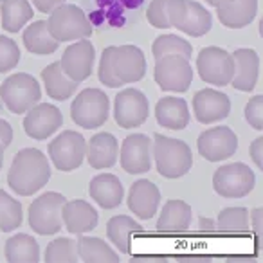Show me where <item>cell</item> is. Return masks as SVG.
Instances as JSON below:
<instances>
[{
  "instance_id": "74e56055",
  "label": "cell",
  "mask_w": 263,
  "mask_h": 263,
  "mask_svg": "<svg viewBox=\"0 0 263 263\" xmlns=\"http://www.w3.org/2000/svg\"><path fill=\"white\" fill-rule=\"evenodd\" d=\"M20 62V49L15 40L0 36V72H9Z\"/></svg>"
},
{
  "instance_id": "83f0119b",
  "label": "cell",
  "mask_w": 263,
  "mask_h": 263,
  "mask_svg": "<svg viewBox=\"0 0 263 263\" xmlns=\"http://www.w3.org/2000/svg\"><path fill=\"white\" fill-rule=\"evenodd\" d=\"M42 81H44V87L47 90L49 98L54 99V101H65V99H69L76 92L78 85H80L63 72L60 62L51 63V65H47L42 70Z\"/></svg>"
},
{
  "instance_id": "ac0fdd59",
  "label": "cell",
  "mask_w": 263,
  "mask_h": 263,
  "mask_svg": "<svg viewBox=\"0 0 263 263\" xmlns=\"http://www.w3.org/2000/svg\"><path fill=\"white\" fill-rule=\"evenodd\" d=\"M114 67L123 85L137 83L146 74V58L137 45H119L114 54Z\"/></svg>"
},
{
  "instance_id": "f6af8a7d",
  "label": "cell",
  "mask_w": 263,
  "mask_h": 263,
  "mask_svg": "<svg viewBox=\"0 0 263 263\" xmlns=\"http://www.w3.org/2000/svg\"><path fill=\"white\" fill-rule=\"evenodd\" d=\"M216 229V222L211 218H208V216H200L198 218V231H202V233H211V231Z\"/></svg>"
},
{
  "instance_id": "9c48e42d",
  "label": "cell",
  "mask_w": 263,
  "mask_h": 263,
  "mask_svg": "<svg viewBox=\"0 0 263 263\" xmlns=\"http://www.w3.org/2000/svg\"><path fill=\"white\" fill-rule=\"evenodd\" d=\"M87 141L80 132L65 130L49 144V159L60 172H72L83 164Z\"/></svg>"
},
{
  "instance_id": "d590c367",
  "label": "cell",
  "mask_w": 263,
  "mask_h": 263,
  "mask_svg": "<svg viewBox=\"0 0 263 263\" xmlns=\"http://www.w3.org/2000/svg\"><path fill=\"white\" fill-rule=\"evenodd\" d=\"M220 233H249V211L245 208L222 209L216 220Z\"/></svg>"
},
{
  "instance_id": "4dcf8cb0",
  "label": "cell",
  "mask_w": 263,
  "mask_h": 263,
  "mask_svg": "<svg viewBox=\"0 0 263 263\" xmlns=\"http://www.w3.org/2000/svg\"><path fill=\"white\" fill-rule=\"evenodd\" d=\"M78 256L85 263H117L119 254L101 238L83 236L78 238Z\"/></svg>"
},
{
  "instance_id": "d6986e66",
  "label": "cell",
  "mask_w": 263,
  "mask_h": 263,
  "mask_svg": "<svg viewBox=\"0 0 263 263\" xmlns=\"http://www.w3.org/2000/svg\"><path fill=\"white\" fill-rule=\"evenodd\" d=\"M128 209H130L137 218L152 220L155 216L161 204V191L152 180L141 179L132 184L128 191Z\"/></svg>"
},
{
  "instance_id": "4316f807",
  "label": "cell",
  "mask_w": 263,
  "mask_h": 263,
  "mask_svg": "<svg viewBox=\"0 0 263 263\" xmlns=\"http://www.w3.org/2000/svg\"><path fill=\"white\" fill-rule=\"evenodd\" d=\"M143 226L126 215H117L106 222V236L124 254H130L132 238L143 233Z\"/></svg>"
},
{
  "instance_id": "ffe728a7",
  "label": "cell",
  "mask_w": 263,
  "mask_h": 263,
  "mask_svg": "<svg viewBox=\"0 0 263 263\" xmlns=\"http://www.w3.org/2000/svg\"><path fill=\"white\" fill-rule=\"evenodd\" d=\"M62 220L70 234H85L98 227L99 215L94 205L85 200H65L62 208Z\"/></svg>"
},
{
  "instance_id": "1f68e13d",
  "label": "cell",
  "mask_w": 263,
  "mask_h": 263,
  "mask_svg": "<svg viewBox=\"0 0 263 263\" xmlns=\"http://www.w3.org/2000/svg\"><path fill=\"white\" fill-rule=\"evenodd\" d=\"M0 15L4 31L18 33L33 18V8L29 0H0Z\"/></svg>"
},
{
  "instance_id": "7402d4cb",
  "label": "cell",
  "mask_w": 263,
  "mask_h": 263,
  "mask_svg": "<svg viewBox=\"0 0 263 263\" xmlns=\"http://www.w3.org/2000/svg\"><path fill=\"white\" fill-rule=\"evenodd\" d=\"M117 154H119V143L116 136L108 132H99L88 141L85 157L94 170H106L116 164Z\"/></svg>"
},
{
  "instance_id": "681fc988",
  "label": "cell",
  "mask_w": 263,
  "mask_h": 263,
  "mask_svg": "<svg viewBox=\"0 0 263 263\" xmlns=\"http://www.w3.org/2000/svg\"><path fill=\"white\" fill-rule=\"evenodd\" d=\"M2 164H4V148L0 144V170H2Z\"/></svg>"
},
{
  "instance_id": "7c38bea8",
  "label": "cell",
  "mask_w": 263,
  "mask_h": 263,
  "mask_svg": "<svg viewBox=\"0 0 263 263\" xmlns=\"http://www.w3.org/2000/svg\"><path fill=\"white\" fill-rule=\"evenodd\" d=\"M148 98L137 88H124L114 99V119L121 128H137L148 119Z\"/></svg>"
},
{
  "instance_id": "ee69618b",
  "label": "cell",
  "mask_w": 263,
  "mask_h": 263,
  "mask_svg": "<svg viewBox=\"0 0 263 263\" xmlns=\"http://www.w3.org/2000/svg\"><path fill=\"white\" fill-rule=\"evenodd\" d=\"M33 4L40 13H51L54 8L65 4V0H33Z\"/></svg>"
},
{
  "instance_id": "5b68a950",
  "label": "cell",
  "mask_w": 263,
  "mask_h": 263,
  "mask_svg": "<svg viewBox=\"0 0 263 263\" xmlns=\"http://www.w3.org/2000/svg\"><path fill=\"white\" fill-rule=\"evenodd\" d=\"M0 99L13 114H26L31 106L42 101V88L34 76L16 72L6 78L0 85Z\"/></svg>"
},
{
  "instance_id": "7a4b0ae2",
  "label": "cell",
  "mask_w": 263,
  "mask_h": 263,
  "mask_svg": "<svg viewBox=\"0 0 263 263\" xmlns=\"http://www.w3.org/2000/svg\"><path fill=\"white\" fill-rule=\"evenodd\" d=\"M152 152H154L157 172L164 179H180L193 166L191 148L180 139H172L157 134L152 143Z\"/></svg>"
},
{
  "instance_id": "5bb4252c",
  "label": "cell",
  "mask_w": 263,
  "mask_h": 263,
  "mask_svg": "<svg viewBox=\"0 0 263 263\" xmlns=\"http://www.w3.org/2000/svg\"><path fill=\"white\" fill-rule=\"evenodd\" d=\"M24 132L31 139L44 141L51 137L56 130L63 124L62 110L51 103H36L27 110L24 117Z\"/></svg>"
},
{
  "instance_id": "e575fe53",
  "label": "cell",
  "mask_w": 263,
  "mask_h": 263,
  "mask_svg": "<svg viewBox=\"0 0 263 263\" xmlns=\"http://www.w3.org/2000/svg\"><path fill=\"white\" fill-rule=\"evenodd\" d=\"M44 261L47 263H76L80 261L78 256V243L70 238H56L47 245L44 254Z\"/></svg>"
},
{
  "instance_id": "836d02e7",
  "label": "cell",
  "mask_w": 263,
  "mask_h": 263,
  "mask_svg": "<svg viewBox=\"0 0 263 263\" xmlns=\"http://www.w3.org/2000/svg\"><path fill=\"white\" fill-rule=\"evenodd\" d=\"M152 52H154L155 60L162 58L166 54H180L190 60L191 54H193V47H191L190 42L177 36V34H161L152 44Z\"/></svg>"
},
{
  "instance_id": "e0dca14e",
  "label": "cell",
  "mask_w": 263,
  "mask_h": 263,
  "mask_svg": "<svg viewBox=\"0 0 263 263\" xmlns=\"http://www.w3.org/2000/svg\"><path fill=\"white\" fill-rule=\"evenodd\" d=\"M193 110L198 123L211 124L222 121L231 112V99L227 94L213 88H202L193 96Z\"/></svg>"
},
{
  "instance_id": "cb8c5ba5",
  "label": "cell",
  "mask_w": 263,
  "mask_h": 263,
  "mask_svg": "<svg viewBox=\"0 0 263 263\" xmlns=\"http://www.w3.org/2000/svg\"><path fill=\"white\" fill-rule=\"evenodd\" d=\"M155 119L162 128L168 130H184L190 124V108L180 98H162L155 105Z\"/></svg>"
},
{
  "instance_id": "f546056e",
  "label": "cell",
  "mask_w": 263,
  "mask_h": 263,
  "mask_svg": "<svg viewBox=\"0 0 263 263\" xmlns=\"http://www.w3.org/2000/svg\"><path fill=\"white\" fill-rule=\"evenodd\" d=\"M6 259L9 263H38L40 261V247L38 241L29 234L18 233L6 241Z\"/></svg>"
},
{
  "instance_id": "44dd1931",
  "label": "cell",
  "mask_w": 263,
  "mask_h": 263,
  "mask_svg": "<svg viewBox=\"0 0 263 263\" xmlns=\"http://www.w3.org/2000/svg\"><path fill=\"white\" fill-rule=\"evenodd\" d=\"M231 56L234 62L233 87L241 92L254 90L259 78V56L254 49H236Z\"/></svg>"
},
{
  "instance_id": "7dc6e473",
  "label": "cell",
  "mask_w": 263,
  "mask_h": 263,
  "mask_svg": "<svg viewBox=\"0 0 263 263\" xmlns=\"http://www.w3.org/2000/svg\"><path fill=\"white\" fill-rule=\"evenodd\" d=\"M130 263H166V259L162 258H132Z\"/></svg>"
},
{
  "instance_id": "277c9868",
  "label": "cell",
  "mask_w": 263,
  "mask_h": 263,
  "mask_svg": "<svg viewBox=\"0 0 263 263\" xmlns=\"http://www.w3.org/2000/svg\"><path fill=\"white\" fill-rule=\"evenodd\" d=\"M47 27L56 42H76L88 38L94 31L85 11L74 4H62L52 9Z\"/></svg>"
},
{
  "instance_id": "ab89813d",
  "label": "cell",
  "mask_w": 263,
  "mask_h": 263,
  "mask_svg": "<svg viewBox=\"0 0 263 263\" xmlns=\"http://www.w3.org/2000/svg\"><path fill=\"white\" fill-rule=\"evenodd\" d=\"M245 119L254 130H263V96H254L245 106Z\"/></svg>"
},
{
  "instance_id": "484cf974",
  "label": "cell",
  "mask_w": 263,
  "mask_h": 263,
  "mask_svg": "<svg viewBox=\"0 0 263 263\" xmlns=\"http://www.w3.org/2000/svg\"><path fill=\"white\" fill-rule=\"evenodd\" d=\"M191 226V208L184 200H170L164 204L157 220V231L164 234H180Z\"/></svg>"
},
{
  "instance_id": "d4e9b609",
  "label": "cell",
  "mask_w": 263,
  "mask_h": 263,
  "mask_svg": "<svg viewBox=\"0 0 263 263\" xmlns=\"http://www.w3.org/2000/svg\"><path fill=\"white\" fill-rule=\"evenodd\" d=\"M216 15L227 29H241L258 15V0H229L227 4L216 8Z\"/></svg>"
},
{
  "instance_id": "4fadbf2b",
  "label": "cell",
  "mask_w": 263,
  "mask_h": 263,
  "mask_svg": "<svg viewBox=\"0 0 263 263\" xmlns=\"http://www.w3.org/2000/svg\"><path fill=\"white\" fill-rule=\"evenodd\" d=\"M198 154L209 162L226 161L238 150V137L229 126H215L204 130L197 141Z\"/></svg>"
},
{
  "instance_id": "3957f363",
  "label": "cell",
  "mask_w": 263,
  "mask_h": 263,
  "mask_svg": "<svg viewBox=\"0 0 263 263\" xmlns=\"http://www.w3.org/2000/svg\"><path fill=\"white\" fill-rule=\"evenodd\" d=\"M170 26L193 38L208 34L213 27V16L208 9L193 0H166Z\"/></svg>"
},
{
  "instance_id": "60d3db41",
  "label": "cell",
  "mask_w": 263,
  "mask_h": 263,
  "mask_svg": "<svg viewBox=\"0 0 263 263\" xmlns=\"http://www.w3.org/2000/svg\"><path fill=\"white\" fill-rule=\"evenodd\" d=\"M249 154H251V159L258 170H263V137H258L251 143V148H249Z\"/></svg>"
},
{
  "instance_id": "2e32d148",
  "label": "cell",
  "mask_w": 263,
  "mask_h": 263,
  "mask_svg": "<svg viewBox=\"0 0 263 263\" xmlns=\"http://www.w3.org/2000/svg\"><path fill=\"white\" fill-rule=\"evenodd\" d=\"M94 58V45L87 38H81V40H76V44L69 45L65 49L62 60H60V65H62L63 72L70 80H74L76 83H81V81L88 80V76L92 74Z\"/></svg>"
},
{
  "instance_id": "bcb514c9",
  "label": "cell",
  "mask_w": 263,
  "mask_h": 263,
  "mask_svg": "<svg viewBox=\"0 0 263 263\" xmlns=\"http://www.w3.org/2000/svg\"><path fill=\"white\" fill-rule=\"evenodd\" d=\"M179 263H211L208 258H200V256H186V258H180Z\"/></svg>"
},
{
  "instance_id": "8992f818",
  "label": "cell",
  "mask_w": 263,
  "mask_h": 263,
  "mask_svg": "<svg viewBox=\"0 0 263 263\" xmlns=\"http://www.w3.org/2000/svg\"><path fill=\"white\" fill-rule=\"evenodd\" d=\"M110 114V99L99 88H85L70 105V117L83 130H94L106 123Z\"/></svg>"
},
{
  "instance_id": "ba28073f",
  "label": "cell",
  "mask_w": 263,
  "mask_h": 263,
  "mask_svg": "<svg viewBox=\"0 0 263 263\" xmlns=\"http://www.w3.org/2000/svg\"><path fill=\"white\" fill-rule=\"evenodd\" d=\"M256 186V175L243 162L220 166L213 177V187L223 198L247 197Z\"/></svg>"
},
{
  "instance_id": "6da1fadb",
  "label": "cell",
  "mask_w": 263,
  "mask_h": 263,
  "mask_svg": "<svg viewBox=\"0 0 263 263\" xmlns=\"http://www.w3.org/2000/svg\"><path fill=\"white\" fill-rule=\"evenodd\" d=\"M51 179L49 161L36 148H24L15 155L8 173V184L20 197H31Z\"/></svg>"
},
{
  "instance_id": "c3c4849f",
  "label": "cell",
  "mask_w": 263,
  "mask_h": 263,
  "mask_svg": "<svg viewBox=\"0 0 263 263\" xmlns=\"http://www.w3.org/2000/svg\"><path fill=\"white\" fill-rule=\"evenodd\" d=\"M209 6H213V8H220V6H223V4H227L229 0H205Z\"/></svg>"
},
{
  "instance_id": "9a60e30c",
  "label": "cell",
  "mask_w": 263,
  "mask_h": 263,
  "mask_svg": "<svg viewBox=\"0 0 263 263\" xmlns=\"http://www.w3.org/2000/svg\"><path fill=\"white\" fill-rule=\"evenodd\" d=\"M121 168L130 175H141L152 170V139L144 134H132L121 144Z\"/></svg>"
},
{
  "instance_id": "7bdbcfd3",
  "label": "cell",
  "mask_w": 263,
  "mask_h": 263,
  "mask_svg": "<svg viewBox=\"0 0 263 263\" xmlns=\"http://www.w3.org/2000/svg\"><path fill=\"white\" fill-rule=\"evenodd\" d=\"M13 141V128L11 124L8 123V121L0 119V144H2V148H8L9 144H11Z\"/></svg>"
},
{
  "instance_id": "f35d334b",
  "label": "cell",
  "mask_w": 263,
  "mask_h": 263,
  "mask_svg": "<svg viewBox=\"0 0 263 263\" xmlns=\"http://www.w3.org/2000/svg\"><path fill=\"white\" fill-rule=\"evenodd\" d=\"M146 18L155 29H170L172 26L166 13V0H152V4L148 6Z\"/></svg>"
},
{
  "instance_id": "30bf717a",
  "label": "cell",
  "mask_w": 263,
  "mask_h": 263,
  "mask_svg": "<svg viewBox=\"0 0 263 263\" xmlns=\"http://www.w3.org/2000/svg\"><path fill=\"white\" fill-rule=\"evenodd\" d=\"M155 83L166 92H186L193 81V69L190 60L180 54H166L155 62Z\"/></svg>"
},
{
  "instance_id": "52a82bcc",
  "label": "cell",
  "mask_w": 263,
  "mask_h": 263,
  "mask_svg": "<svg viewBox=\"0 0 263 263\" xmlns=\"http://www.w3.org/2000/svg\"><path fill=\"white\" fill-rule=\"evenodd\" d=\"M67 198L62 193L47 191L29 205V226L40 236H51L62 231V208Z\"/></svg>"
},
{
  "instance_id": "f1b7e54d",
  "label": "cell",
  "mask_w": 263,
  "mask_h": 263,
  "mask_svg": "<svg viewBox=\"0 0 263 263\" xmlns=\"http://www.w3.org/2000/svg\"><path fill=\"white\" fill-rule=\"evenodd\" d=\"M24 45H26V51L33 52L38 56H49L52 52H56L60 42H56L54 38L49 33V27L45 20H38L33 22L29 27H26L22 34Z\"/></svg>"
},
{
  "instance_id": "d6a6232c",
  "label": "cell",
  "mask_w": 263,
  "mask_h": 263,
  "mask_svg": "<svg viewBox=\"0 0 263 263\" xmlns=\"http://www.w3.org/2000/svg\"><path fill=\"white\" fill-rule=\"evenodd\" d=\"M24 222L22 204L16 198H13L4 190H0V231L11 233L18 229Z\"/></svg>"
},
{
  "instance_id": "8fae6325",
  "label": "cell",
  "mask_w": 263,
  "mask_h": 263,
  "mask_svg": "<svg viewBox=\"0 0 263 263\" xmlns=\"http://www.w3.org/2000/svg\"><path fill=\"white\" fill-rule=\"evenodd\" d=\"M197 70L202 81L213 87H226L234 74L233 56L222 47H204L198 52Z\"/></svg>"
},
{
  "instance_id": "8d00e7d4",
  "label": "cell",
  "mask_w": 263,
  "mask_h": 263,
  "mask_svg": "<svg viewBox=\"0 0 263 263\" xmlns=\"http://www.w3.org/2000/svg\"><path fill=\"white\" fill-rule=\"evenodd\" d=\"M114 54H116V45H110L101 52V60H99V69H98V78L105 87L117 88L123 87V83L119 81L116 74V67H114Z\"/></svg>"
},
{
  "instance_id": "603a6c76",
  "label": "cell",
  "mask_w": 263,
  "mask_h": 263,
  "mask_svg": "<svg viewBox=\"0 0 263 263\" xmlns=\"http://www.w3.org/2000/svg\"><path fill=\"white\" fill-rule=\"evenodd\" d=\"M90 197L103 209H116L121 205L124 197V190L121 180L112 173H99L90 180Z\"/></svg>"
},
{
  "instance_id": "b9f144b4",
  "label": "cell",
  "mask_w": 263,
  "mask_h": 263,
  "mask_svg": "<svg viewBox=\"0 0 263 263\" xmlns=\"http://www.w3.org/2000/svg\"><path fill=\"white\" fill-rule=\"evenodd\" d=\"M249 218L252 220V229H254V234L258 238V247L261 245V231H263V209L261 208H254L251 213H249Z\"/></svg>"
}]
</instances>
